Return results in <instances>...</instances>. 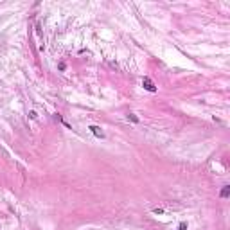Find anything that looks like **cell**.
I'll use <instances>...</instances> for the list:
<instances>
[{
  "mask_svg": "<svg viewBox=\"0 0 230 230\" xmlns=\"http://www.w3.org/2000/svg\"><path fill=\"white\" fill-rule=\"evenodd\" d=\"M88 130H90V131H92V133L96 135L97 138H104V131H103V130H101V128H99V126H96V124H92V126H90V128H88Z\"/></svg>",
  "mask_w": 230,
  "mask_h": 230,
  "instance_id": "obj_2",
  "label": "cell"
},
{
  "mask_svg": "<svg viewBox=\"0 0 230 230\" xmlns=\"http://www.w3.org/2000/svg\"><path fill=\"white\" fill-rule=\"evenodd\" d=\"M128 120H131V122H135V124H137V122H138V117L130 112V113H128Z\"/></svg>",
  "mask_w": 230,
  "mask_h": 230,
  "instance_id": "obj_4",
  "label": "cell"
},
{
  "mask_svg": "<svg viewBox=\"0 0 230 230\" xmlns=\"http://www.w3.org/2000/svg\"><path fill=\"white\" fill-rule=\"evenodd\" d=\"M219 196H221V198H228L230 196V185H223V189H221V192H219Z\"/></svg>",
  "mask_w": 230,
  "mask_h": 230,
  "instance_id": "obj_3",
  "label": "cell"
},
{
  "mask_svg": "<svg viewBox=\"0 0 230 230\" xmlns=\"http://www.w3.org/2000/svg\"><path fill=\"white\" fill-rule=\"evenodd\" d=\"M155 214H164V209H153Z\"/></svg>",
  "mask_w": 230,
  "mask_h": 230,
  "instance_id": "obj_6",
  "label": "cell"
},
{
  "mask_svg": "<svg viewBox=\"0 0 230 230\" xmlns=\"http://www.w3.org/2000/svg\"><path fill=\"white\" fill-rule=\"evenodd\" d=\"M29 117H31V119H36L38 115H36V112H29Z\"/></svg>",
  "mask_w": 230,
  "mask_h": 230,
  "instance_id": "obj_7",
  "label": "cell"
},
{
  "mask_svg": "<svg viewBox=\"0 0 230 230\" xmlns=\"http://www.w3.org/2000/svg\"><path fill=\"white\" fill-rule=\"evenodd\" d=\"M178 230H187V223H183V221H182V223L178 225Z\"/></svg>",
  "mask_w": 230,
  "mask_h": 230,
  "instance_id": "obj_5",
  "label": "cell"
},
{
  "mask_svg": "<svg viewBox=\"0 0 230 230\" xmlns=\"http://www.w3.org/2000/svg\"><path fill=\"white\" fill-rule=\"evenodd\" d=\"M142 86H144L148 92H153V94L156 92V86H155V83L151 81V77H144V79H142Z\"/></svg>",
  "mask_w": 230,
  "mask_h": 230,
  "instance_id": "obj_1",
  "label": "cell"
}]
</instances>
